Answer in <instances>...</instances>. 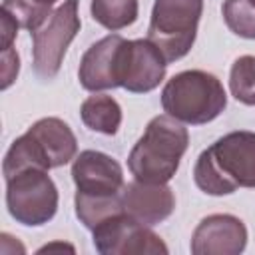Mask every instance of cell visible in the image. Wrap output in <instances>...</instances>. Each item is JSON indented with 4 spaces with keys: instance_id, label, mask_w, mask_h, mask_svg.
Returning <instances> with one entry per match:
<instances>
[{
    "instance_id": "44dd1931",
    "label": "cell",
    "mask_w": 255,
    "mask_h": 255,
    "mask_svg": "<svg viewBox=\"0 0 255 255\" xmlns=\"http://www.w3.org/2000/svg\"><path fill=\"white\" fill-rule=\"evenodd\" d=\"M18 28H20V24L6 10H0V50L12 48V42L18 34Z\"/></svg>"
},
{
    "instance_id": "ac0fdd59",
    "label": "cell",
    "mask_w": 255,
    "mask_h": 255,
    "mask_svg": "<svg viewBox=\"0 0 255 255\" xmlns=\"http://www.w3.org/2000/svg\"><path fill=\"white\" fill-rule=\"evenodd\" d=\"M231 96L245 104L255 106V56H239L229 72Z\"/></svg>"
},
{
    "instance_id": "4fadbf2b",
    "label": "cell",
    "mask_w": 255,
    "mask_h": 255,
    "mask_svg": "<svg viewBox=\"0 0 255 255\" xmlns=\"http://www.w3.org/2000/svg\"><path fill=\"white\" fill-rule=\"evenodd\" d=\"M28 133L44 149L50 169L62 167L78 153V141L72 128L60 118H42L28 128Z\"/></svg>"
},
{
    "instance_id": "52a82bcc",
    "label": "cell",
    "mask_w": 255,
    "mask_h": 255,
    "mask_svg": "<svg viewBox=\"0 0 255 255\" xmlns=\"http://www.w3.org/2000/svg\"><path fill=\"white\" fill-rule=\"evenodd\" d=\"M94 247L102 255H167L169 249L149 225L139 223L126 211L108 217L96 229H92Z\"/></svg>"
},
{
    "instance_id": "e0dca14e",
    "label": "cell",
    "mask_w": 255,
    "mask_h": 255,
    "mask_svg": "<svg viewBox=\"0 0 255 255\" xmlns=\"http://www.w3.org/2000/svg\"><path fill=\"white\" fill-rule=\"evenodd\" d=\"M76 215L88 227L90 231L96 229L102 221H106L112 215H118L124 211L122 203V193L118 195H108V197H96V195H82L76 193Z\"/></svg>"
},
{
    "instance_id": "5bb4252c",
    "label": "cell",
    "mask_w": 255,
    "mask_h": 255,
    "mask_svg": "<svg viewBox=\"0 0 255 255\" xmlns=\"http://www.w3.org/2000/svg\"><path fill=\"white\" fill-rule=\"evenodd\" d=\"M80 118L88 129L104 135H114L122 126V108L112 96L96 94L82 102Z\"/></svg>"
},
{
    "instance_id": "6da1fadb",
    "label": "cell",
    "mask_w": 255,
    "mask_h": 255,
    "mask_svg": "<svg viewBox=\"0 0 255 255\" xmlns=\"http://www.w3.org/2000/svg\"><path fill=\"white\" fill-rule=\"evenodd\" d=\"M195 185L207 195H229L255 187V133L231 131L203 149L193 167Z\"/></svg>"
},
{
    "instance_id": "2e32d148",
    "label": "cell",
    "mask_w": 255,
    "mask_h": 255,
    "mask_svg": "<svg viewBox=\"0 0 255 255\" xmlns=\"http://www.w3.org/2000/svg\"><path fill=\"white\" fill-rule=\"evenodd\" d=\"M92 18L112 30L118 32L122 28L131 26L137 20V12H139V4L137 0H92Z\"/></svg>"
},
{
    "instance_id": "7a4b0ae2",
    "label": "cell",
    "mask_w": 255,
    "mask_h": 255,
    "mask_svg": "<svg viewBox=\"0 0 255 255\" xmlns=\"http://www.w3.org/2000/svg\"><path fill=\"white\" fill-rule=\"evenodd\" d=\"M189 145V133L183 122L161 114L149 120L145 131L128 155V167L137 181L167 183Z\"/></svg>"
},
{
    "instance_id": "ba28073f",
    "label": "cell",
    "mask_w": 255,
    "mask_h": 255,
    "mask_svg": "<svg viewBox=\"0 0 255 255\" xmlns=\"http://www.w3.org/2000/svg\"><path fill=\"white\" fill-rule=\"evenodd\" d=\"M167 62L155 44L145 40H126L120 56V88L131 94H147L165 78Z\"/></svg>"
},
{
    "instance_id": "9a60e30c",
    "label": "cell",
    "mask_w": 255,
    "mask_h": 255,
    "mask_svg": "<svg viewBox=\"0 0 255 255\" xmlns=\"http://www.w3.org/2000/svg\"><path fill=\"white\" fill-rule=\"evenodd\" d=\"M26 169H50L44 149L34 139V135H30L28 131L16 137L12 145L8 147L4 155V163H2V173H4V179H10L16 173L26 171Z\"/></svg>"
},
{
    "instance_id": "7402d4cb",
    "label": "cell",
    "mask_w": 255,
    "mask_h": 255,
    "mask_svg": "<svg viewBox=\"0 0 255 255\" xmlns=\"http://www.w3.org/2000/svg\"><path fill=\"white\" fill-rule=\"evenodd\" d=\"M32 2H36V4H40V6H44V8H50V10H52V6H54L58 0H32Z\"/></svg>"
},
{
    "instance_id": "3957f363",
    "label": "cell",
    "mask_w": 255,
    "mask_h": 255,
    "mask_svg": "<svg viewBox=\"0 0 255 255\" xmlns=\"http://www.w3.org/2000/svg\"><path fill=\"white\" fill-rule=\"evenodd\" d=\"M163 112L171 118L201 126L213 122L227 106L223 84L209 72L185 70L175 74L161 90Z\"/></svg>"
},
{
    "instance_id": "277c9868",
    "label": "cell",
    "mask_w": 255,
    "mask_h": 255,
    "mask_svg": "<svg viewBox=\"0 0 255 255\" xmlns=\"http://www.w3.org/2000/svg\"><path fill=\"white\" fill-rule=\"evenodd\" d=\"M203 0H155L151 8L147 40L157 46L165 62L183 58L197 36Z\"/></svg>"
},
{
    "instance_id": "30bf717a",
    "label": "cell",
    "mask_w": 255,
    "mask_h": 255,
    "mask_svg": "<svg viewBox=\"0 0 255 255\" xmlns=\"http://www.w3.org/2000/svg\"><path fill=\"white\" fill-rule=\"evenodd\" d=\"M247 245L245 223L229 213H213L199 221L191 235L193 255H239Z\"/></svg>"
},
{
    "instance_id": "5b68a950",
    "label": "cell",
    "mask_w": 255,
    "mask_h": 255,
    "mask_svg": "<svg viewBox=\"0 0 255 255\" xmlns=\"http://www.w3.org/2000/svg\"><path fill=\"white\" fill-rule=\"evenodd\" d=\"M80 26L78 0H64L40 28L30 32L32 64L40 78L52 80L60 72L68 46L78 36Z\"/></svg>"
},
{
    "instance_id": "8992f818",
    "label": "cell",
    "mask_w": 255,
    "mask_h": 255,
    "mask_svg": "<svg viewBox=\"0 0 255 255\" xmlns=\"http://www.w3.org/2000/svg\"><path fill=\"white\" fill-rule=\"evenodd\" d=\"M6 207L22 225L48 223L58 211V189L48 169H26L6 179Z\"/></svg>"
},
{
    "instance_id": "d6986e66",
    "label": "cell",
    "mask_w": 255,
    "mask_h": 255,
    "mask_svg": "<svg viewBox=\"0 0 255 255\" xmlns=\"http://www.w3.org/2000/svg\"><path fill=\"white\" fill-rule=\"evenodd\" d=\"M221 14L235 36L255 40V0H225Z\"/></svg>"
},
{
    "instance_id": "9c48e42d",
    "label": "cell",
    "mask_w": 255,
    "mask_h": 255,
    "mask_svg": "<svg viewBox=\"0 0 255 255\" xmlns=\"http://www.w3.org/2000/svg\"><path fill=\"white\" fill-rule=\"evenodd\" d=\"M72 179L76 193L108 197L118 195L124 189V169L108 153L96 149H84L74 157Z\"/></svg>"
},
{
    "instance_id": "8fae6325",
    "label": "cell",
    "mask_w": 255,
    "mask_h": 255,
    "mask_svg": "<svg viewBox=\"0 0 255 255\" xmlns=\"http://www.w3.org/2000/svg\"><path fill=\"white\" fill-rule=\"evenodd\" d=\"M124 42L126 38L120 34H110L84 52L78 70V80L84 90L102 92L120 88V56Z\"/></svg>"
},
{
    "instance_id": "ffe728a7",
    "label": "cell",
    "mask_w": 255,
    "mask_h": 255,
    "mask_svg": "<svg viewBox=\"0 0 255 255\" xmlns=\"http://www.w3.org/2000/svg\"><path fill=\"white\" fill-rule=\"evenodd\" d=\"M20 72V58H18V52L14 48H6L2 50V66H0V74H2V84L0 88L2 90H8L16 76Z\"/></svg>"
},
{
    "instance_id": "7c38bea8",
    "label": "cell",
    "mask_w": 255,
    "mask_h": 255,
    "mask_svg": "<svg viewBox=\"0 0 255 255\" xmlns=\"http://www.w3.org/2000/svg\"><path fill=\"white\" fill-rule=\"evenodd\" d=\"M124 211L143 225H157L175 209V195L167 183L131 181L122 189Z\"/></svg>"
}]
</instances>
